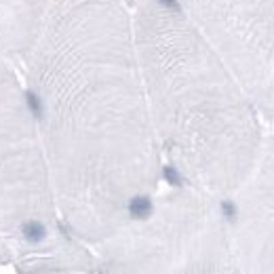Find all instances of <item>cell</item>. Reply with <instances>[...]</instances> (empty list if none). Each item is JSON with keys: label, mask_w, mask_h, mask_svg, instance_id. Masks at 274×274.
<instances>
[{"label": "cell", "mask_w": 274, "mask_h": 274, "mask_svg": "<svg viewBox=\"0 0 274 274\" xmlns=\"http://www.w3.org/2000/svg\"><path fill=\"white\" fill-rule=\"evenodd\" d=\"M21 64L57 215L72 236L95 249L148 203L165 175L133 7L51 0Z\"/></svg>", "instance_id": "1"}, {"label": "cell", "mask_w": 274, "mask_h": 274, "mask_svg": "<svg viewBox=\"0 0 274 274\" xmlns=\"http://www.w3.org/2000/svg\"><path fill=\"white\" fill-rule=\"evenodd\" d=\"M133 32L165 171L226 200L262 148V112L175 0L137 3Z\"/></svg>", "instance_id": "2"}, {"label": "cell", "mask_w": 274, "mask_h": 274, "mask_svg": "<svg viewBox=\"0 0 274 274\" xmlns=\"http://www.w3.org/2000/svg\"><path fill=\"white\" fill-rule=\"evenodd\" d=\"M11 64L0 53V236L11 251H32L27 266L93 270L95 255L57 215L30 93Z\"/></svg>", "instance_id": "3"}, {"label": "cell", "mask_w": 274, "mask_h": 274, "mask_svg": "<svg viewBox=\"0 0 274 274\" xmlns=\"http://www.w3.org/2000/svg\"><path fill=\"white\" fill-rule=\"evenodd\" d=\"M95 251L97 266L108 272H238L224 198L184 181L165 192L158 188Z\"/></svg>", "instance_id": "4"}, {"label": "cell", "mask_w": 274, "mask_h": 274, "mask_svg": "<svg viewBox=\"0 0 274 274\" xmlns=\"http://www.w3.org/2000/svg\"><path fill=\"white\" fill-rule=\"evenodd\" d=\"M274 127V0H175Z\"/></svg>", "instance_id": "5"}, {"label": "cell", "mask_w": 274, "mask_h": 274, "mask_svg": "<svg viewBox=\"0 0 274 274\" xmlns=\"http://www.w3.org/2000/svg\"><path fill=\"white\" fill-rule=\"evenodd\" d=\"M224 203L238 272L274 274V127L266 129L249 175Z\"/></svg>", "instance_id": "6"}]
</instances>
